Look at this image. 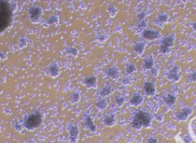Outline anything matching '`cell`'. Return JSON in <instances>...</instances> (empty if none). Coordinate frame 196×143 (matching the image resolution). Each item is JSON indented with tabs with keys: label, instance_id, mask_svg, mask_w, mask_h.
<instances>
[{
	"label": "cell",
	"instance_id": "obj_28",
	"mask_svg": "<svg viewBox=\"0 0 196 143\" xmlns=\"http://www.w3.org/2000/svg\"><path fill=\"white\" fill-rule=\"evenodd\" d=\"M28 45V41L24 37H21L19 38V47L20 49H22L24 47H27Z\"/></svg>",
	"mask_w": 196,
	"mask_h": 143
},
{
	"label": "cell",
	"instance_id": "obj_5",
	"mask_svg": "<svg viewBox=\"0 0 196 143\" xmlns=\"http://www.w3.org/2000/svg\"><path fill=\"white\" fill-rule=\"evenodd\" d=\"M142 37L147 41H154L159 39L161 37L160 33L157 31L152 29H145L142 32Z\"/></svg>",
	"mask_w": 196,
	"mask_h": 143
},
{
	"label": "cell",
	"instance_id": "obj_27",
	"mask_svg": "<svg viewBox=\"0 0 196 143\" xmlns=\"http://www.w3.org/2000/svg\"><path fill=\"white\" fill-rule=\"evenodd\" d=\"M80 98H81V96H80L79 92H74L71 95V100L72 103H77L79 102Z\"/></svg>",
	"mask_w": 196,
	"mask_h": 143
},
{
	"label": "cell",
	"instance_id": "obj_15",
	"mask_svg": "<svg viewBox=\"0 0 196 143\" xmlns=\"http://www.w3.org/2000/svg\"><path fill=\"white\" fill-rule=\"evenodd\" d=\"M154 60L153 56L146 57L144 60L143 63L142 64V69L143 70H151L154 68Z\"/></svg>",
	"mask_w": 196,
	"mask_h": 143
},
{
	"label": "cell",
	"instance_id": "obj_36",
	"mask_svg": "<svg viewBox=\"0 0 196 143\" xmlns=\"http://www.w3.org/2000/svg\"><path fill=\"white\" fill-rule=\"evenodd\" d=\"M192 139L190 137H184L183 138V141L185 142V143H191L192 142Z\"/></svg>",
	"mask_w": 196,
	"mask_h": 143
},
{
	"label": "cell",
	"instance_id": "obj_38",
	"mask_svg": "<svg viewBox=\"0 0 196 143\" xmlns=\"http://www.w3.org/2000/svg\"><path fill=\"white\" fill-rule=\"evenodd\" d=\"M156 117L157 120L159 121H161L162 120V114H160V113H159V114L156 115Z\"/></svg>",
	"mask_w": 196,
	"mask_h": 143
},
{
	"label": "cell",
	"instance_id": "obj_30",
	"mask_svg": "<svg viewBox=\"0 0 196 143\" xmlns=\"http://www.w3.org/2000/svg\"><path fill=\"white\" fill-rule=\"evenodd\" d=\"M188 79H189V82H196V70H194L189 75Z\"/></svg>",
	"mask_w": 196,
	"mask_h": 143
},
{
	"label": "cell",
	"instance_id": "obj_37",
	"mask_svg": "<svg viewBox=\"0 0 196 143\" xmlns=\"http://www.w3.org/2000/svg\"><path fill=\"white\" fill-rule=\"evenodd\" d=\"M0 57H1V59H2V60H6V58H7V55H6L5 53H1V54H0Z\"/></svg>",
	"mask_w": 196,
	"mask_h": 143
},
{
	"label": "cell",
	"instance_id": "obj_20",
	"mask_svg": "<svg viewBox=\"0 0 196 143\" xmlns=\"http://www.w3.org/2000/svg\"><path fill=\"white\" fill-rule=\"evenodd\" d=\"M168 19H169V15H167V14L164 13V12H162V13H161L160 15H158L156 20L155 22H156L157 24H163V23L167 22Z\"/></svg>",
	"mask_w": 196,
	"mask_h": 143
},
{
	"label": "cell",
	"instance_id": "obj_10",
	"mask_svg": "<svg viewBox=\"0 0 196 143\" xmlns=\"http://www.w3.org/2000/svg\"><path fill=\"white\" fill-rule=\"evenodd\" d=\"M143 96L139 92L134 94L129 101L130 105L132 106H140L143 104Z\"/></svg>",
	"mask_w": 196,
	"mask_h": 143
},
{
	"label": "cell",
	"instance_id": "obj_6",
	"mask_svg": "<svg viewBox=\"0 0 196 143\" xmlns=\"http://www.w3.org/2000/svg\"><path fill=\"white\" fill-rule=\"evenodd\" d=\"M179 72H180V67H179V65H175V66L167 73L166 78H168L169 80L173 81V82H178V81L180 79V77H181V75L179 74Z\"/></svg>",
	"mask_w": 196,
	"mask_h": 143
},
{
	"label": "cell",
	"instance_id": "obj_21",
	"mask_svg": "<svg viewBox=\"0 0 196 143\" xmlns=\"http://www.w3.org/2000/svg\"><path fill=\"white\" fill-rule=\"evenodd\" d=\"M107 11L111 18H114L118 13V9L113 4H110L107 6Z\"/></svg>",
	"mask_w": 196,
	"mask_h": 143
},
{
	"label": "cell",
	"instance_id": "obj_17",
	"mask_svg": "<svg viewBox=\"0 0 196 143\" xmlns=\"http://www.w3.org/2000/svg\"><path fill=\"white\" fill-rule=\"evenodd\" d=\"M146 47V43L144 42H137L135 43L133 45V50L135 53L140 55V56H143V54L144 53Z\"/></svg>",
	"mask_w": 196,
	"mask_h": 143
},
{
	"label": "cell",
	"instance_id": "obj_25",
	"mask_svg": "<svg viewBox=\"0 0 196 143\" xmlns=\"http://www.w3.org/2000/svg\"><path fill=\"white\" fill-rule=\"evenodd\" d=\"M47 23L49 25H55L57 26L58 24V15H51L47 20Z\"/></svg>",
	"mask_w": 196,
	"mask_h": 143
},
{
	"label": "cell",
	"instance_id": "obj_31",
	"mask_svg": "<svg viewBox=\"0 0 196 143\" xmlns=\"http://www.w3.org/2000/svg\"><path fill=\"white\" fill-rule=\"evenodd\" d=\"M108 38V36L107 35H103V34H98L97 35V39L100 42H104V41H107V39Z\"/></svg>",
	"mask_w": 196,
	"mask_h": 143
},
{
	"label": "cell",
	"instance_id": "obj_12",
	"mask_svg": "<svg viewBox=\"0 0 196 143\" xmlns=\"http://www.w3.org/2000/svg\"><path fill=\"white\" fill-rule=\"evenodd\" d=\"M107 75L112 79H118L121 76L120 69L117 66H112L107 70Z\"/></svg>",
	"mask_w": 196,
	"mask_h": 143
},
{
	"label": "cell",
	"instance_id": "obj_34",
	"mask_svg": "<svg viewBox=\"0 0 196 143\" xmlns=\"http://www.w3.org/2000/svg\"><path fill=\"white\" fill-rule=\"evenodd\" d=\"M151 74L154 77H157L159 75V70L156 69V68H153V69H151Z\"/></svg>",
	"mask_w": 196,
	"mask_h": 143
},
{
	"label": "cell",
	"instance_id": "obj_39",
	"mask_svg": "<svg viewBox=\"0 0 196 143\" xmlns=\"http://www.w3.org/2000/svg\"><path fill=\"white\" fill-rule=\"evenodd\" d=\"M20 126H21V125H20V124H19V125L16 124V125H15V129L19 130V131H20V130L22 129V127H20Z\"/></svg>",
	"mask_w": 196,
	"mask_h": 143
},
{
	"label": "cell",
	"instance_id": "obj_32",
	"mask_svg": "<svg viewBox=\"0 0 196 143\" xmlns=\"http://www.w3.org/2000/svg\"><path fill=\"white\" fill-rule=\"evenodd\" d=\"M146 12H140V13H139L137 15V18L138 20H139V21H141L144 20V19H146Z\"/></svg>",
	"mask_w": 196,
	"mask_h": 143
},
{
	"label": "cell",
	"instance_id": "obj_8",
	"mask_svg": "<svg viewBox=\"0 0 196 143\" xmlns=\"http://www.w3.org/2000/svg\"><path fill=\"white\" fill-rule=\"evenodd\" d=\"M192 113V109L189 107H185L181 111L176 114V119L177 120H185Z\"/></svg>",
	"mask_w": 196,
	"mask_h": 143
},
{
	"label": "cell",
	"instance_id": "obj_7",
	"mask_svg": "<svg viewBox=\"0 0 196 143\" xmlns=\"http://www.w3.org/2000/svg\"><path fill=\"white\" fill-rule=\"evenodd\" d=\"M68 129L70 133V139L69 141L71 143H75L78 139V135H79V129L78 127L74 126V125H69L68 127Z\"/></svg>",
	"mask_w": 196,
	"mask_h": 143
},
{
	"label": "cell",
	"instance_id": "obj_9",
	"mask_svg": "<svg viewBox=\"0 0 196 143\" xmlns=\"http://www.w3.org/2000/svg\"><path fill=\"white\" fill-rule=\"evenodd\" d=\"M143 89L146 95L148 96H153L156 92V88L155 84L151 82H146L143 85Z\"/></svg>",
	"mask_w": 196,
	"mask_h": 143
},
{
	"label": "cell",
	"instance_id": "obj_14",
	"mask_svg": "<svg viewBox=\"0 0 196 143\" xmlns=\"http://www.w3.org/2000/svg\"><path fill=\"white\" fill-rule=\"evenodd\" d=\"M84 126L85 128L88 129L91 132H95L97 131V127L96 125L94 123L93 119L90 115H87L85 117L84 120Z\"/></svg>",
	"mask_w": 196,
	"mask_h": 143
},
{
	"label": "cell",
	"instance_id": "obj_4",
	"mask_svg": "<svg viewBox=\"0 0 196 143\" xmlns=\"http://www.w3.org/2000/svg\"><path fill=\"white\" fill-rule=\"evenodd\" d=\"M43 14V10L39 6H33L28 9V16L29 19L33 24L37 23L40 20Z\"/></svg>",
	"mask_w": 196,
	"mask_h": 143
},
{
	"label": "cell",
	"instance_id": "obj_23",
	"mask_svg": "<svg viewBox=\"0 0 196 143\" xmlns=\"http://www.w3.org/2000/svg\"><path fill=\"white\" fill-rule=\"evenodd\" d=\"M96 107L100 109V110H105L106 108L107 107V102L105 98H103L101 100H99L96 102Z\"/></svg>",
	"mask_w": 196,
	"mask_h": 143
},
{
	"label": "cell",
	"instance_id": "obj_19",
	"mask_svg": "<svg viewBox=\"0 0 196 143\" xmlns=\"http://www.w3.org/2000/svg\"><path fill=\"white\" fill-rule=\"evenodd\" d=\"M176 97L174 95H168L164 97L165 104L169 107H171L175 104L176 102Z\"/></svg>",
	"mask_w": 196,
	"mask_h": 143
},
{
	"label": "cell",
	"instance_id": "obj_41",
	"mask_svg": "<svg viewBox=\"0 0 196 143\" xmlns=\"http://www.w3.org/2000/svg\"><path fill=\"white\" fill-rule=\"evenodd\" d=\"M194 133H195V135L196 136V127H195L194 128Z\"/></svg>",
	"mask_w": 196,
	"mask_h": 143
},
{
	"label": "cell",
	"instance_id": "obj_11",
	"mask_svg": "<svg viewBox=\"0 0 196 143\" xmlns=\"http://www.w3.org/2000/svg\"><path fill=\"white\" fill-rule=\"evenodd\" d=\"M47 71L48 72V75H49L51 78H57L60 74V68L56 63H54L49 65L48 67Z\"/></svg>",
	"mask_w": 196,
	"mask_h": 143
},
{
	"label": "cell",
	"instance_id": "obj_3",
	"mask_svg": "<svg viewBox=\"0 0 196 143\" xmlns=\"http://www.w3.org/2000/svg\"><path fill=\"white\" fill-rule=\"evenodd\" d=\"M175 41V33H171L163 38L161 43L159 51L162 54H166L171 51V48L174 46Z\"/></svg>",
	"mask_w": 196,
	"mask_h": 143
},
{
	"label": "cell",
	"instance_id": "obj_16",
	"mask_svg": "<svg viewBox=\"0 0 196 143\" xmlns=\"http://www.w3.org/2000/svg\"><path fill=\"white\" fill-rule=\"evenodd\" d=\"M114 91H115V88L112 85H108L105 86L104 88H102L101 91H100V95L101 97L104 98L105 97L108 96L110 95H112Z\"/></svg>",
	"mask_w": 196,
	"mask_h": 143
},
{
	"label": "cell",
	"instance_id": "obj_1",
	"mask_svg": "<svg viewBox=\"0 0 196 143\" xmlns=\"http://www.w3.org/2000/svg\"><path fill=\"white\" fill-rule=\"evenodd\" d=\"M152 122V117L149 113L140 110L136 112L133 117L131 126L135 129H140L142 127L146 128L150 127Z\"/></svg>",
	"mask_w": 196,
	"mask_h": 143
},
{
	"label": "cell",
	"instance_id": "obj_2",
	"mask_svg": "<svg viewBox=\"0 0 196 143\" xmlns=\"http://www.w3.org/2000/svg\"><path fill=\"white\" fill-rule=\"evenodd\" d=\"M42 120H43V117H42V112L39 110H36L27 116L24 120L23 126L28 130L32 131L38 128L42 123Z\"/></svg>",
	"mask_w": 196,
	"mask_h": 143
},
{
	"label": "cell",
	"instance_id": "obj_33",
	"mask_svg": "<svg viewBox=\"0 0 196 143\" xmlns=\"http://www.w3.org/2000/svg\"><path fill=\"white\" fill-rule=\"evenodd\" d=\"M147 143H158V139L156 137H149L147 139Z\"/></svg>",
	"mask_w": 196,
	"mask_h": 143
},
{
	"label": "cell",
	"instance_id": "obj_22",
	"mask_svg": "<svg viewBox=\"0 0 196 143\" xmlns=\"http://www.w3.org/2000/svg\"><path fill=\"white\" fill-rule=\"evenodd\" d=\"M126 76L127 75H132L133 73H135L136 71V65H134V64H130V63H127L126 65Z\"/></svg>",
	"mask_w": 196,
	"mask_h": 143
},
{
	"label": "cell",
	"instance_id": "obj_35",
	"mask_svg": "<svg viewBox=\"0 0 196 143\" xmlns=\"http://www.w3.org/2000/svg\"><path fill=\"white\" fill-rule=\"evenodd\" d=\"M122 83L123 85H130V84H131V80H130L128 77H126V78H125L124 79L122 80Z\"/></svg>",
	"mask_w": 196,
	"mask_h": 143
},
{
	"label": "cell",
	"instance_id": "obj_29",
	"mask_svg": "<svg viewBox=\"0 0 196 143\" xmlns=\"http://www.w3.org/2000/svg\"><path fill=\"white\" fill-rule=\"evenodd\" d=\"M147 23H148V19L146 18L138 23V24H136V27H137V28H141V29L146 28L147 27Z\"/></svg>",
	"mask_w": 196,
	"mask_h": 143
},
{
	"label": "cell",
	"instance_id": "obj_24",
	"mask_svg": "<svg viewBox=\"0 0 196 143\" xmlns=\"http://www.w3.org/2000/svg\"><path fill=\"white\" fill-rule=\"evenodd\" d=\"M114 101H115V104H117V106L120 107H122V105L124 104V103L126 102V98H125L124 97L117 95V96H115Z\"/></svg>",
	"mask_w": 196,
	"mask_h": 143
},
{
	"label": "cell",
	"instance_id": "obj_18",
	"mask_svg": "<svg viewBox=\"0 0 196 143\" xmlns=\"http://www.w3.org/2000/svg\"><path fill=\"white\" fill-rule=\"evenodd\" d=\"M104 123L106 127H113L116 123V117L114 114L107 116L104 119Z\"/></svg>",
	"mask_w": 196,
	"mask_h": 143
},
{
	"label": "cell",
	"instance_id": "obj_26",
	"mask_svg": "<svg viewBox=\"0 0 196 143\" xmlns=\"http://www.w3.org/2000/svg\"><path fill=\"white\" fill-rule=\"evenodd\" d=\"M65 51H66L67 54H70V55H72V56H75V57L77 56L78 53H79L78 50L74 47H68L66 50H65Z\"/></svg>",
	"mask_w": 196,
	"mask_h": 143
},
{
	"label": "cell",
	"instance_id": "obj_13",
	"mask_svg": "<svg viewBox=\"0 0 196 143\" xmlns=\"http://www.w3.org/2000/svg\"><path fill=\"white\" fill-rule=\"evenodd\" d=\"M83 83L84 85L87 86L88 88H96L97 87V78L95 75H92V76L87 77L85 78L83 81Z\"/></svg>",
	"mask_w": 196,
	"mask_h": 143
},
{
	"label": "cell",
	"instance_id": "obj_40",
	"mask_svg": "<svg viewBox=\"0 0 196 143\" xmlns=\"http://www.w3.org/2000/svg\"><path fill=\"white\" fill-rule=\"evenodd\" d=\"M192 29L195 31H196V22H194L192 24Z\"/></svg>",
	"mask_w": 196,
	"mask_h": 143
}]
</instances>
